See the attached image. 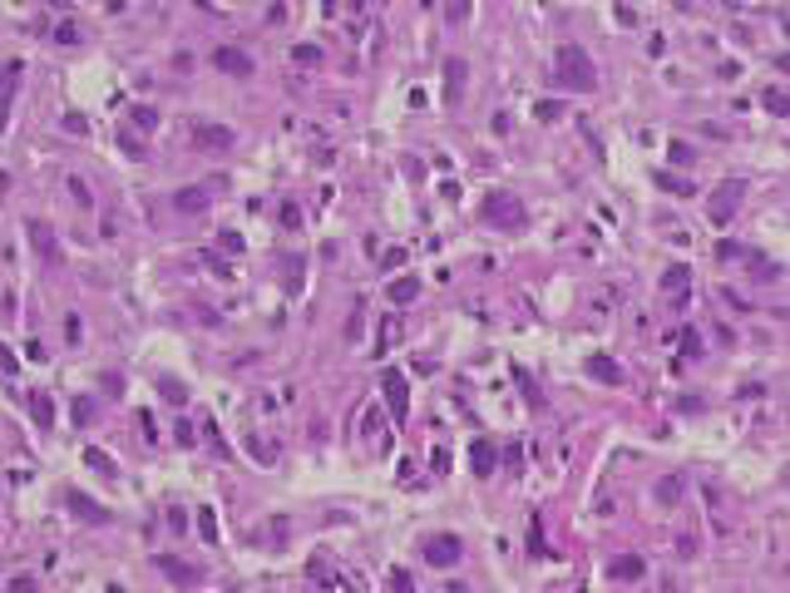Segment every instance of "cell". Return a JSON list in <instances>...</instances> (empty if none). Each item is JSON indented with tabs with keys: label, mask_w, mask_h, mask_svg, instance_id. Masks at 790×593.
Returning a JSON list of instances; mask_svg holds the SVG:
<instances>
[{
	"label": "cell",
	"mask_w": 790,
	"mask_h": 593,
	"mask_svg": "<svg viewBox=\"0 0 790 593\" xmlns=\"http://www.w3.org/2000/svg\"><path fill=\"white\" fill-rule=\"evenodd\" d=\"M687 282H691L687 262H677V267H667V277H662V287H667V292H677V296H672V301H677V306H682V301H687Z\"/></svg>",
	"instance_id": "30bf717a"
},
{
	"label": "cell",
	"mask_w": 790,
	"mask_h": 593,
	"mask_svg": "<svg viewBox=\"0 0 790 593\" xmlns=\"http://www.w3.org/2000/svg\"><path fill=\"white\" fill-rule=\"evenodd\" d=\"M460 554H465V544H460L455 534H435V539L425 544V559H430L435 569H455V564H460Z\"/></svg>",
	"instance_id": "277c9868"
},
{
	"label": "cell",
	"mask_w": 790,
	"mask_h": 593,
	"mask_svg": "<svg viewBox=\"0 0 790 593\" xmlns=\"http://www.w3.org/2000/svg\"><path fill=\"white\" fill-rule=\"evenodd\" d=\"M386 400H391V410H395V420H405V410H410V395H405V381L400 376H386Z\"/></svg>",
	"instance_id": "8fae6325"
},
{
	"label": "cell",
	"mask_w": 790,
	"mask_h": 593,
	"mask_svg": "<svg viewBox=\"0 0 790 593\" xmlns=\"http://www.w3.org/2000/svg\"><path fill=\"white\" fill-rule=\"evenodd\" d=\"M465 80H470L465 60H450V65H445V104H460V99H465Z\"/></svg>",
	"instance_id": "52a82bcc"
},
{
	"label": "cell",
	"mask_w": 790,
	"mask_h": 593,
	"mask_svg": "<svg viewBox=\"0 0 790 593\" xmlns=\"http://www.w3.org/2000/svg\"><path fill=\"white\" fill-rule=\"evenodd\" d=\"M158 574H168V584H178V589H198V584H202V574H198L193 564H183V559H173V554H158Z\"/></svg>",
	"instance_id": "5b68a950"
},
{
	"label": "cell",
	"mask_w": 790,
	"mask_h": 593,
	"mask_svg": "<svg viewBox=\"0 0 790 593\" xmlns=\"http://www.w3.org/2000/svg\"><path fill=\"white\" fill-rule=\"evenodd\" d=\"M292 60H296V65H316V60H321V50H311V45H296Z\"/></svg>",
	"instance_id": "d4e9b609"
},
{
	"label": "cell",
	"mask_w": 790,
	"mask_h": 593,
	"mask_svg": "<svg viewBox=\"0 0 790 593\" xmlns=\"http://www.w3.org/2000/svg\"><path fill=\"white\" fill-rule=\"evenodd\" d=\"M30 415H35V425H50V420H55V400H50V395H35V400H30Z\"/></svg>",
	"instance_id": "e0dca14e"
},
{
	"label": "cell",
	"mask_w": 790,
	"mask_h": 593,
	"mask_svg": "<svg viewBox=\"0 0 790 593\" xmlns=\"http://www.w3.org/2000/svg\"><path fill=\"white\" fill-rule=\"evenodd\" d=\"M70 509H75L80 519H90V524H104V519H109V509H99V504H90L85 494H70Z\"/></svg>",
	"instance_id": "2e32d148"
},
{
	"label": "cell",
	"mask_w": 790,
	"mask_h": 593,
	"mask_svg": "<svg viewBox=\"0 0 790 593\" xmlns=\"http://www.w3.org/2000/svg\"><path fill=\"white\" fill-rule=\"evenodd\" d=\"M30 237H35V247L50 257V262H60V247H55V233L45 228V223H30Z\"/></svg>",
	"instance_id": "5bb4252c"
},
{
	"label": "cell",
	"mask_w": 790,
	"mask_h": 593,
	"mask_svg": "<svg viewBox=\"0 0 790 593\" xmlns=\"http://www.w3.org/2000/svg\"><path fill=\"white\" fill-rule=\"evenodd\" d=\"M766 114H776V119H786L790 114V95L786 90H771V95H766Z\"/></svg>",
	"instance_id": "d6986e66"
},
{
	"label": "cell",
	"mask_w": 790,
	"mask_h": 593,
	"mask_svg": "<svg viewBox=\"0 0 790 593\" xmlns=\"http://www.w3.org/2000/svg\"><path fill=\"white\" fill-rule=\"evenodd\" d=\"M588 371L597 376V381H602V386H617V381H622V376H617V361H612V356H588Z\"/></svg>",
	"instance_id": "4fadbf2b"
},
{
	"label": "cell",
	"mask_w": 790,
	"mask_h": 593,
	"mask_svg": "<svg viewBox=\"0 0 790 593\" xmlns=\"http://www.w3.org/2000/svg\"><path fill=\"white\" fill-rule=\"evenodd\" d=\"M553 85H558V90H592V85H597V75H592L588 50L563 45V50L553 55Z\"/></svg>",
	"instance_id": "6da1fadb"
},
{
	"label": "cell",
	"mask_w": 790,
	"mask_h": 593,
	"mask_svg": "<svg viewBox=\"0 0 790 593\" xmlns=\"http://www.w3.org/2000/svg\"><path fill=\"white\" fill-rule=\"evenodd\" d=\"M0 371H5V376H15V356H10L5 346H0Z\"/></svg>",
	"instance_id": "1f68e13d"
},
{
	"label": "cell",
	"mask_w": 790,
	"mask_h": 593,
	"mask_svg": "<svg viewBox=\"0 0 790 593\" xmlns=\"http://www.w3.org/2000/svg\"><path fill=\"white\" fill-rule=\"evenodd\" d=\"M657 499H662V504H677V499H682V480H662V485H657Z\"/></svg>",
	"instance_id": "44dd1931"
},
{
	"label": "cell",
	"mask_w": 790,
	"mask_h": 593,
	"mask_svg": "<svg viewBox=\"0 0 790 593\" xmlns=\"http://www.w3.org/2000/svg\"><path fill=\"white\" fill-rule=\"evenodd\" d=\"M55 40H65V45H75V40H80V30H75V25H60V30H55Z\"/></svg>",
	"instance_id": "f546056e"
},
{
	"label": "cell",
	"mask_w": 790,
	"mask_h": 593,
	"mask_svg": "<svg viewBox=\"0 0 790 593\" xmlns=\"http://www.w3.org/2000/svg\"><path fill=\"white\" fill-rule=\"evenodd\" d=\"M10 593H40V584L30 574H20V579H10Z\"/></svg>",
	"instance_id": "484cf974"
},
{
	"label": "cell",
	"mask_w": 790,
	"mask_h": 593,
	"mask_svg": "<svg viewBox=\"0 0 790 593\" xmlns=\"http://www.w3.org/2000/svg\"><path fill=\"white\" fill-rule=\"evenodd\" d=\"M212 65H217V70H227V75H252V60H247L242 50H217V55H212Z\"/></svg>",
	"instance_id": "9c48e42d"
},
{
	"label": "cell",
	"mask_w": 790,
	"mask_h": 593,
	"mask_svg": "<svg viewBox=\"0 0 790 593\" xmlns=\"http://www.w3.org/2000/svg\"><path fill=\"white\" fill-rule=\"evenodd\" d=\"M470 470H475L480 480L494 470V445H489V440H475V445H470Z\"/></svg>",
	"instance_id": "7c38bea8"
},
{
	"label": "cell",
	"mask_w": 790,
	"mask_h": 593,
	"mask_svg": "<svg viewBox=\"0 0 790 593\" xmlns=\"http://www.w3.org/2000/svg\"><path fill=\"white\" fill-rule=\"evenodd\" d=\"M94 420V400H75V425H90Z\"/></svg>",
	"instance_id": "603a6c76"
},
{
	"label": "cell",
	"mask_w": 790,
	"mask_h": 593,
	"mask_svg": "<svg viewBox=\"0 0 790 593\" xmlns=\"http://www.w3.org/2000/svg\"><path fill=\"white\" fill-rule=\"evenodd\" d=\"M657 183H662V188H672V193H691V183H682V178H672V173H657Z\"/></svg>",
	"instance_id": "4316f807"
},
{
	"label": "cell",
	"mask_w": 790,
	"mask_h": 593,
	"mask_svg": "<svg viewBox=\"0 0 790 593\" xmlns=\"http://www.w3.org/2000/svg\"><path fill=\"white\" fill-rule=\"evenodd\" d=\"M776 65H781V70H790V55H781V60H776Z\"/></svg>",
	"instance_id": "d6a6232c"
},
{
	"label": "cell",
	"mask_w": 790,
	"mask_h": 593,
	"mask_svg": "<svg viewBox=\"0 0 790 593\" xmlns=\"http://www.w3.org/2000/svg\"><path fill=\"white\" fill-rule=\"evenodd\" d=\"M607 574H612V579H622V584H637V579H642V574H647V564H642V559H637V554H617V559H612V569H607Z\"/></svg>",
	"instance_id": "ba28073f"
},
{
	"label": "cell",
	"mask_w": 790,
	"mask_h": 593,
	"mask_svg": "<svg viewBox=\"0 0 790 593\" xmlns=\"http://www.w3.org/2000/svg\"><path fill=\"white\" fill-rule=\"evenodd\" d=\"M198 529H202L207 544H217V519H212V509H198Z\"/></svg>",
	"instance_id": "ffe728a7"
},
{
	"label": "cell",
	"mask_w": 790,
	"mask_h": 593,
	"mask_svg": "<svg viewBox=\"0 0 790 593\" xmlns=\"http://www.w3.org/2000/svg\"><path fill=\"white\" fill-rule=\"evenodd\" d=\"M109 593H124V589H109Z\"/></svg>",
	"instance_id": "836d02e7"
},
{
	"label": "cell",
	"mask_w": 790,
	"mask_h": 593,
	"mask_svg": "<svg viewBox=\"0 0 790 593\" xmlns=\"http://www.w3.org/2000/svg\"><path fill=\"white\" fill-rule=\"evenodd\" d=\"M193 139H198V149H207V154H227L237 144V134L222 129V124H202V129H193Z\"/></svg>",
	"instance_id": "8992f818"
},
{
	"label": "cell",
	"mask_w": 790,
	"mask_h": 593,
	"mask_svg": "<svg viewBox=\"0 0 790 593\" xmlns=\"http://www.w3.org/2000/svg\"><path fill=\"white\" fill-rule=\"evenodd\" d=\"M163 395H168V400H183V395H188V391H183L178 381H163Z\"/></svg>",
	"instance_id": "4dcf8cb0"
},
{
	"label": "cell",
	"mask_w": 790,
	"mask_h": 593,
	"mask_svg": "<svg viewBox=\"0 0 790 593\" xmlns=\"http://www.w3.org/2000/svg\"><path fill=\"white\" fill-rule=\"evenodd\" d=\"M716 257H726V262H736V257H746V252H741L736 242H721V247H716Z\"/></svg>",
	"instance_id": "f1b7e54d"
},
{
	"label": "cell",
	"mask_w": 790,
	"mask_h": 593,
	"mask_svg": "<svg viewBox=\"0 0 790 593\" xmlns=\"http://www.w3.org/2000/svg\"><path fill=\"white\" fill-rule=\"evenodd\" d=\"M386 589H391V593H415V584H410V574H405V569H395Z\"/></svg>",
	"instance_id": "7402d4cb"
},
{
	"label": "cell",
	"mask_w": 790,
	"mask_h": 593,
	"mask_svg": "<svg viewBox=\"0 0 790 593\" xmlns=\"http://www.w3.org/2000/svg\"><path fill=\"white\" fill-rule=\"evenodd\" d=\"M465 15H470V0H450V5H445V20H455V25H460Z\"/></svg>",
	"instance_id": "cb8c5ba5"
},
{
	"label": "cell",
	"mask_w": 790,
	"mask_h": 593,
	"mask_svg": "<svg viewBox=\"0 0 790 593\" xmlns=\"http://www.w3.org/2000/svg\"><path fill=\"white\" fill-rule=\"evenodd\" d=\"M386 296H391L395 306H405V301H415V296H420V282H415V277H400V282L386 287Z\"/></svg>",
	"instance_id": "9a60e30c"
},
{
	"label": "cell",
	"mask_w": 790,
	"mask_h": 593,
	"mask_svg": "<svg viewBox=\"0 0 790 593\" xmlns=\"http://www.w3.org/2000/svg\"><path fill=\"white\" fill-rule=\"evenodd\" d=\"M480 213L489 218L494 228H524V203L509 193H489L485 203H480Z\"/></svg>",
	"instance_id": "7a4b0ae2"
},
{
	"label": "cell",
	"mask_w": 790,
	"mask_h": 593,
	"mask_svg": "<svg viewBox=\"0 0 790 593\" xmlns=\"http://www.w3.org/2000/svg\"><path fill=\"white\" fill-rule=\"evenodd\" d=\"M282 228H301V213H296V203H282Z\"/></svg>",
	"instance_id": "83f0119b"
},
{
	"label": "cell",
	"mask_w": 790,
	"mask_h": 593,
	"mask_svg": "<svg viewBox=\"0 0 790 593\" xmlns=\"http://www.w3.org/2000/svg\"><path fill=\"white\" fill-rule=\"evenodd\" d=\"M741 198H746V183H741V178H726V183L711 193V223H731L736 208H741Z\"/></svg>",
	"instance_id": "3957f363"
},
{
	"label": "cell",
	"mask_w": 790,
	"mask_h": 593,
	"mask_svg": "<svg viewBox=\"0 0 790 593\" xmlns=\"http://www.w3.org/2000/svg\"><path fill=\"white\" fill-rule=\"evenodd\" d=\"M178 208H183V213H202V208H207V193H202V188H183V193H178Z\"/></svg>",
	"instance_id": "ac0fdd59"
}]
</instances>
